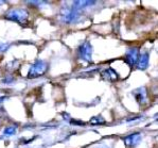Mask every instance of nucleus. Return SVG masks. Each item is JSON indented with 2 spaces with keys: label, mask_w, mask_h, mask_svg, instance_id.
Instances as JSON below:
<instances>
[{
  "label": "nucleus",
  "mask_w": 158,
  "mask_h": 148,
  "mask_svg": "<svg viewBox=\"0 0 158 148\" xmlns=\"http://www.w3.org/2000/svg\"><path fill=\"white\" fill-rule=\"evenodd\" d=\"M133 95L135 97L136 101L139 103L140 106H144L148 103V93L145 87H139V89H135L133 92Z\"/></svg>",
  "instance_id": "7"
},
{
  "label": "nucleus",
  "mask_w": 158,
  "mask_h": 148,
  "mask_svg": "<svg viewBox=\"0 0 158 148\" xmlns=\"http://www.w3.org/2000/svg\"><path fill=\"white\" fill-rule=\"evenodd\" d=\"M139 48L138 47H131L127 49L125 55H124V61L130 65L131 67L135 66L137 64V61L139 59Z\"/></svg>",
  "instance_id": "5"
},
{
  "label": "nucleus",
  "mask_w": 158,
  "mask_h": 148,
  "mask_svg": "<svg viewBox=\"0 0 158 148\" xmlns=\"http://www.w3.org/2000/svg\"><path fill=\"white\" fill-rule=\"evenodd\" d=\"M60 19L65 24H75L81 19V12L73 8H63L60 10Z\"/></svg>",
  "instance_id": "3"
},
{
  "label": "nucleus",
  "mask_w": 158,
  "mask_h": 148,
  "mask_svg": "<svg viewBox=\"0 0 158 148\" xmlns=\"http://www.w3.org/2000/svg\"><path fill=\"white\" fill-rule=\"evenodd\" d=\"M96 1H83V0H80V1H74L73 2V9L77 10V11H81V10H84L90 6H94L96 4Z\"/></svg>",
  "instance_id": "10"
},
{
  "label": "nucleus",
  "mask_w": 158,
  "mask_h": 148,
  "mask_svg": "<svg viewBox=\"0 0 158 148\" xmlns=\"http://www.w3.org/2000/svg\"><path fill=\"white\" fill-rule=\"evenodd\" d=\"M102 77L106 80H109V81H116V80H118L119 78V75L117 74L113 68H107V69L103 70Z\"/></svg>",
  "instance_id": "9"
},
{
  "label": "nucleus",
  "mask_w": 158,
  "mask_h": 148,
  "mask_svg": "<svg viewBox=\"0 0 158 148\" xmlns=\"http://www.w3.org/2000/svg\"><path fill=\"white\" fill-rule=\"evenodd\" d=\"M149 52H143L139 55V59L137 61V68L140 70H144L149 66Z\"/></svg>",
  "instance_id": "8"
},
{
  "label": "nucleus",
  "mask_w": 158,
  "mask_h": 148,
  "mask_svg": "<svg viewBox=\"0 0 158 148\" xmlns=\"http://www.w3.org/2000/svg\"><path fill=\"white\" fill-rule=\"evenodd\" d=\"M48 69V64L43 60H37L31 65L30 69L28 72V78L29 79H35L38 77H42L46 74Z\"/></svg>",
  "instance_id": "2"
},
{
  "label": "nucleus",
  "mask_w": 158,
  "mask_h": 148,
  "mask_svg": "<svg viewBox=\"0 0 158 148\" xmlns=\"http://www.w3.org/2000/svg\"><path fill=\"white\" fill-rule=\"evenodd\" d=\"M9 48V44H0V52H4Z\"/></svg>",
  "instance_id": "13"
},
{
  "label": "nucleus",
  "mask_w": 158,
  "mask_h": 148,
  "mask_svg": "<svg viewBox=\"0 0 158 148\" xmlns=\"http://www.w3.org/2000/svg\"><path fill=\"white\" fill-rule=\"evenodd\" d=\"M16 131H17L16 126H9V127H6L3 130V135L4 137H12V135H15Z\"/></svg>",
  "instance_id": "12"
},
{
  "label": "nucleus",
  "mask_w": 158,
  "mask_h": 148,
  "mask_svg": "<svg viewBox=\"0 0 158 148\" xmlns=\"http://www.w3.org/2000/svg\"><path fill=\"white\" fill-rule=\"evenodd\" d=\"M4 18L8 19V20L15 21V23L23 25L28 20L29 13L25 9H12L6 12V15H4Z\"/></svg>",
  "instance_id": "1"
},
{
  "label": "nucleus",
  "mask_w": 158,
  "mask_h": 148,
  "mask_svg": "<svg viewBox=\"0 0 158 148\" xmlns=\"http://www.w3.org/2000/svg\"><path fill=\"white\" fill-rule=\"evenodd\" d=\"M12 81H13V78H6L3 80L4 83H9V82H12Z\"/></svg>",
  "instance_id": "14"
},
{
  "label": "nucleus",
  "mask_w": 158,
  "mask_h": 148,
  "mask_svg": "<svg viewBox=\"0 0 158 148\" xmlns=\"http://www.w3.org/2000/svg\"><path fill=\"white\" fill-rule=\"evenodd\" d=\"M79 54L84 61L91 63L92 62V46L91 44L86 41V42H83L80 45L79 47Z\"/></svg>",
  "instance_id": "4"
},
{
  "label": "nucleus",
  "mask_w": 158,
  "mask_h": 148,
  "mask_svg": "<svg viewBox=\"0 0 158 148\" xmlns=\"http://www.w3.org/2000/svg\"><path fill=\"white\" fill-rule=\"evenodd\" d=\"M141 133L139 132H136V133H132V134L130 135H126V137H123L122 140L123 142H124V144L126 145L127 147H135L137 146L138 144H139L140 142H141Z\"/></svg>",
  "instance_id": "6"
},
{
  "label": "nucleus",
  "mask_w": 158,
  "mask_h": 148,
  "mask_svg": "<svg viewBox=\"0 0 158 148\" xmlns=\"http://www.w3.org/2000/svg\"><path fill=\"white\" fill-rule=\"evenodd\" d=\"M89 124H90V125H94H94H105L106 120H104L102 116L98 115V116H94V117L89 120Z\"/></svg>",
  "instance_id": "11"
},
{
  "label": "nucleus",
  "mask_w": 158,
  "mask_h": 148,
  "mask_svg": "<svg viewBox=\"0 0 158 148\" xmlns=\"http://www.w3.org/2000/svg\"><path fill=\"white\" fill-rule=\"evenodd\" d=\"M98 148H109L107 145H101V146H99Z\"/></svg>",
  "instance_id": "15"
}]
</instances>
